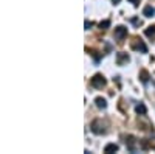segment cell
<instances>
[{
	"label": "cell",
	"instance_id": "6da1fadb",
	"mask_svg": "<svg viewBox=\"0 0 155 154\" xmlns=\"http://www.w3.org/2000/svg\"><path fill=\"white\" fill-rule=\"evenodd\" d=\"M90 83H92V86H93L95 89H102V87L106 86L107 81H106V78H104V76H102L101 73H96L93 78H92V81H90Z\"/></svg>",
	"mask_w": 155,
	"mask_h": 154
},
{
	"label": "cell",
	"instance_id": "7a4b0ae2",
	"mask_svg": "<svg viewBox=\"0 0 155 154\" xmlns=\"http://www.w3.org/2000/svg\"><path fill=\"white\" fill-rule=\"evenodd\" d=\"M132 48L134 50H137V51H141V53H146V51H147V47L144 45V42L143 41H141V39H138V37H135V39L132 41Z\"/></svg>",
	"mask_w": 155,
	"mask_h": 154
},
{
	"label": "cell",
	"instance_id": "3957f363",
	"mask_svg": "<svg viewBox=\"0 0 155 154\" xmlns=\"http://www.w3.org/2000/svg\"><path fill=\"white\" fill-rule=\"evenodd\" d=\"M92 132H93V134H98V135H101V134L106 132L104 125H102L101 120H95V121L92 123Z\"/></svg>",
	"mask_w": 155,
	"mask_h": 154
},
{
	"label": "cell",
	"instance_id": "277c9868",
	"mask_svg": "<svg viewBox=\"0 0 155 154\" xmlns=\"http://www.w3.org/2000/svg\"><path fill=\"white\" fill-rule=\"evenodd\" d=\"M129 61H130V58H129L127 53H124V51L116 53V64H118V66H126Z\"/></svg>",
	"mask_w": 155,
	"mask_h": 154
},
{
	"label": "cell",
	"instance_id": "5b68a950",
	"mask_svg": "<svg viewBox=\"0 0 155 154\" xmlns=\"http://www.w3.org/2000/svg\"><path fill=\"white\" fill-rule=\"evenodd\" d=\"M127 36V28L126 27H123V25H120V27H116L115 28V37L116 39H124V37Z\"/></svg>",
	"mask_w": 155,
	"mask_h": 154
},
{
	"label": "cell",
	"instance_id": "8992f818",
	"mask_svg": "<svg viewBox=\"0 0 155 154\" xmlns=\"http://www.w3.org/2000/svg\"><path fill=\"white\" fill-rule=\"evenodd\" d=\"M95 104L99 109H106L107 108V101H106V98H102V97H96L95 98Z\"/></svg>",
	"mask_w": 155,
	"mask_h": 154
},
{
	"label": "cell",
	"instance_id": "52a82bcc",
	"mask_svg": "<svg viewBox=\"0 0 155 154\" xmlns=\"http://www.w3.org/2000/svg\"><path fill=\"white\" fill-rule=\"evenodd\" d=\"M118 149H120V146L116 145V143H109V145H106V148H104V152L110 154V152H116Z\"/></svg>",
	"mask_w": 155,
	"mask_h": 154
},
{
	"label": "cell",
	"instance_id": "ba28073f",
	"mask_svg": "<svg viewBox=\"0 0 155 154\" xmlns=\"http://www.w3.org/2000/svg\"><path fill=\"white\" fill-rule=\"evenodd\" d=\"M153 14H155V9H153L150 5L144 6V9H143V16H146V17H153Z\"/></svg>",
	"mask_w": 155,
	"mask_h": 154
},
{
	"label": "cell",
	"instance_id": "9c48e42d",
	"mask_svg": "<svg viewBox=\"0 0 155 154\" xmlns=\"http://www.w3.org/2000/svg\"><path fill=\"white\" fill-rule=\"evenodd\" d=\"M127 148H129V151H132V152H135L137 151V148H135V143H137V140L134 139V137H129V140H127Z\"/></svg>",
	"mask_w": 155,
	"mask_h": 154
},
{
	"label": "cell",
	"instance_id": "30bf717a",
	"mask_svg": "<svg viewBox=\"0 0 155 154\" xmlns=\"http://www.w3.org/2000/svg\"><path fill=\"white\" fill-rule=\"evenodd\" d=\"M135 111H137V114H138V115H144V114L147 112V109H146V106L143 104V103H140V104H137Z\"/></svg>",
	"mask_w": 155,
	"mask_h": 154
},
{
	"label": "cell",
	"instance_id": "8fae6325",
	"mask_svg": "<svg viewBox=\"0 0 155 154\" xmlns=\"http://www.w3.org/2000/svg\"><path fill=\"white\" fill-rule=\"evenodd\" d=\"M140 80H141V83H147L149 81V73H147V70H141L140 72Z\"/></svg>",
	"mask_w": 155,
	"mask_h": 154
},
{
	"label": "cell",
	"instance_id": "7c38bea8",
	"mask_svg": "<svg viewBox=\"0 0 155 154\" xmlns=\"http://www.w3.org/2000/svg\"><path fill=\"white\" fill-rule=\"evenodd\" d=\"M144 34H146L147 37H155V25H150L149 28H146V30H144Z\"/></svg>",
	"mask_w": 155,
	"mask_h": 154
},
{
	"label": "cell",
	"instance_id": "4fadbf2b",
	"mask_svg": "<svg viewBox=\"0 0 155 154\" xmlns=\"http://www.w3.org/2000/svg\"><path fill=\"white\" fill-rule=\"evenodd\" d=\"M110 27V20H101L99 22V28L101 30H106V28H109Z\"/></svg>",
	"mask_w": 155,
	"mask_h": 154
},
{
	"label": "cell",
	"instance_id": "5bb4252c",
	"mask_svg": "<svg viewBox=\"0 0 155 154\" xmlns=\"http://www.w3.org/2000/svg\"><path fill=\"white\" fill-rule=\"evenodd\" d=\"M92 22H88V20H85V30H90V28H92Z\"/></svg>",
	"mask_w": 155,
	"mask_h": 154
},
{
	"label": "cell",
	"instance_id": "9a60e30c",
	"mask_svg": "<svg viewBox=\"0 0 155 154\" xmlns=\"http://www.w3.org/2000/svg\"><path fill=\"white\" fill-rule=\"evenodd\" d=\"M129 2H130V3H134L135 6H137V5H140V0H129Z\"/></svg>",
	"mask_w": 155,
	"mask_h": 154
},
{
	"label": "cell",
	"instance_id": "2e32d148",
	"mask_svg": "<svg viewBox=\"0 0 155 154\" xmlns=\"http://www.w3.org/2000/svg\"><path fill=\"white\" fill-rule=\"evenodd\" d=\"M132 22H134V23H135V25H141V22H140V20H138V19H132Z\"/></svg>",
	"mask_w": 155,
	"mask_h": 154
},
{
	"label": "cell",
	"instance_id": "e0dca14e",
	"mask_svg": "<svg viewBox=\"0 0 155 154\" xmlns=\"http://www.w3.org/2000/svg\"><path fill=\"white\" fill-rule=\"evenodd\" d=\"M112 2H113V3H115V5H118V3H120V2H121V0H112Z\"/></svg>",
	"mask_w": 155,
	"mask_h": 154
}]
</instances>
